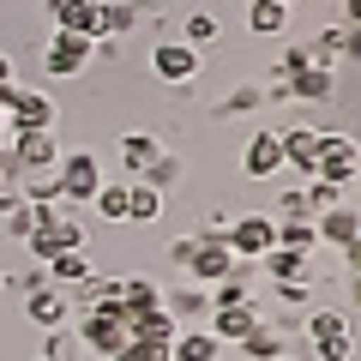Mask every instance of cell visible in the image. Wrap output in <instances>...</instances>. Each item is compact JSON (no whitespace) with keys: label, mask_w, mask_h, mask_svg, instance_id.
I'll use <instances>...</instances> for the list:
<instances>
[{"label":"cell","mask_w":361,"mask_h":361,"mask_svg":"<svg viewBox=\"0 0 361 361\" xmlns=\"http://www.w3.org/2000/svg\"><path fill=\"white\" fill-rule=\"evenodd\" d=\"M277 145H283V163L301 169V175L313 180V157H319V127H289L277 133Z\"/></svg>","instance_id":"21"},{"label":"cell","mask_w":361,"mask_h":361,"mask_svg":"<svg viewBox=\"0 0 361 361\" xmlns=\"http://www.w3.org/2000/svg\"><path fill=\"white\" fill-rule=\"evenodd\" d=\"M313 355L319 361H355V331H337V337H325V343H313Z\"/></svg>","instance_id":"39"},{"label":"cell","mask_w":361,"mask_h":361,"mask_svg":"<svg viewBox=\"0 0 361 361\" xmlns=\"http://www.w3.org/2000/svg\"><path fill=\"white\" fill-rule=\"evenodd\" d=\"M18 193H25V205H66L54 169H25V175H18Z\"/></svg>","instance_id":"26"},{"label":"cell","mask_w":361,"mask_h":361,"mask_svg":"<svg viewBox=\"0 0 361 361\" xmlns=\"http://www.w3.org/2000/svg\"><path fill=\"white\" fill-rule=\"evenodd\" d=\"M139 180H145V187H157V193H169V187H175V180H180V163H175V157L163 151V157H157V163L145 169Z\"/></svg>","instance_id":"37"},{"label":"cell","mask_w":361,"mask_h":361,"mask_svg":"<svg viewBox=\"0 0 361 361\" xmlns=\"http://www.w3.org/2000/svg\"><path fill=\"white\" fill-rule=\"evenodd\" d=\"M199 253V235H175V241H169V259H175L180 271H187V259Z\"/></svg>","instance_id":"43"},{"label":"cell","mask_w":361,"mask_h":361,"mask_svg":"<svg viewBox=\"0 0 361 361\" xmlns=\"http://www.w3.org/2000/svg\"><path fill=\"white\" fill-rule=\"evenodd\" d=\"M361 169V145L349 133H319V157H313V180H331L337 193H343L349 180Z\"/></svg>","instance_id":"1"},{"label":"cell","mask_w":361,"mask_h":361,"mask_svg":"<svg viewBox=\"0 0 361 361\" xmlns=\"http://www.w3.org/2000/svg\"><path fill=\"white\" fill-rule=\"evenodd\" d=\"M49 25L97 42L103 37V6H90V0H49Z\"/></svg>","instance_id":"10"},{"label":"cell","mask_w":361,"mask_h":361,"mask_svg":"<svg viewBox=\"0 0 361 361\" xmlns=\"http://www.w3.org/2000/svg\"><path fill=\"white\" fill-rule=\"evenodd\" d=\"M355 180H361V169H355Z\"/></svg>","instance_id":"58"},{"label":"cell","mask_w":361,"mask_h":361,"mask_svg":"<svg viewBox=\"0 0 361 361\" xmlns=\"http://www.w3.org/2000/svg\"><path fill=\"white\" fill-rule=\"evenodd\" d=\"M343 25H361V0H343Z\"/></svg>","instance_id":"49"},{"label":"cell","mask_w":361,"mask_h":361,"mask_svg":"<svg viewBox=\"0 0 361 361\" xmlns=\"http://www.w3.org/2000/svg\"><path fill=\"white\" fill-rule=\"evenodd\" d=\"M343 54H349V61H361V25H343Z\"/></svg>","instance_id":"47"},{"label":"cell","mask_w":361,"mask_h":361,"mask_svg":"<svg viewBox=\"0 0 361 361\" xmlns=\"http://www.w3.org/2000/svg\"><path fill=\"white\" fill-rule=\"evenodd\" d=\"M6 151L18 157V169H54L61 163V139L54 133H6Z\"/></svg>","instance_id":"13"},{"label":"cell","mask_w":361,"mask_h":361,"mask_svg":"<svg viewBox=\"0 0 361 361\" xmlns=\"http://www.w3.org/2000/svg\"><path fill=\"white\" fill-rule=\"evenodd\" d=\"M313 66V54H307V42H289L283 54H277V78H295V73H307Z\"/></svg>","instance_id":"40"},{"label":"cell","mask_w":361,"mask_h":361,"mask_svg":"<svg viewBox=\"0 0 361 361\" xmlns=\"http://www.w3.org/2000/svg\"><path fill=\"white\" fill-rule=\"evenodd\" d=\"M139 6H157V0H139Z\"/></svg>","instance_id":"56"},{"label":"cell","mask_w":361,"mask_h":361,"mask_svg":"<svg viewBox=\"0 0 361 361\" xmlns=\"http://www.w3.org/2000/svg\"><path fill=\"white\" fill-rule=\"evenodd\" d=\"M277 247L289 253H319V235H313V217H277Z\"/></svg>","instance_id":"27"},{"label":"cell","mask_w":361,"mask_h":361,"mask_svg":"<svg viewBox=\"0 0 361 361\" xmlns=\"http://www.w3.org/2000/svg\"><path fill=\"white\" fill-rule=\"evenodd\" d=\"M115 361H169V343H157V337H127V349H121Z\"/></svg>","instance_id":"38"},{"label":"cell","mask_w":361,"mask_h":361,"mask_svg":"<svg viewBox=\"0 0 361 361\" xmlns=\"http://www.w3.org/2000/svg\"><path fill=\"white\" fill-rule=\"evenodd\" d=\"M115 157H121V163H127V175L139 180L145 169H151L157 157H163V139H157V133H121V145H115Z\"/></svg>","instance_id":"17"},{"label":"cell","mask_w":361,"mask_h":361,"mask_svg":"<svg viewBox=\"0 0 361 361\" xmlns=\"http://www.w3.org/2000/svg\"><path fill=\"white\" fill-rule=\"evenodd\" d=\"M163 307V283L157 277H121V319H139V313H157Z\"/></svg>","instance_id":"15"},{"label":"cell","mask_w":361,"mask_h":361,"mask_svg":"<svg viewBox=\"0 0 361 361\" xmlns=\"http://www.w3.org/2000/svg\"><path fill=\"white\" fill-rule=\"evenodd\" d=\"M90 205H97V217H103V223H127V180H103Z\"/></svg>","instance_id":"30"},{"label":"cell","mask_w":361,"mask_h":361,"mask_svg":"<svg viewBox=\"0 0 361 361\" xmlns=\"http://www.w3.org/2000/svg\"><path fill=\"white\" fill-rule=\"evenodd\" d=\"M13 205H25V193H18V180H0V217H6Z\"/></svg>","instance_id":"45"},{"label":"cell","mask_w":361,"mask_h":361,"mask_svg":"<svg viewBox=\"0 0 361 361\" xmlns=\"http://www.w3.org/2000/svg\"><path fill=\"white\" fill-rule=\"evenodd\" d=\"M127 337H133V325L121 319V313H85V319H78V343H85L90 355H103V361H115L121 349H127Z\"/></svg>","instance_id":"7"},{"label":"cell","mask_w":361,"mask_h":361,"mask_svg":"<svg viewBox=\"0 0 361 361\" xmlns=\"http://www.w3.org/2000/svg\"><path fill=\"white\" fill-rule=\"evenodd\" d=\"M277 205H283V217H313V211H307V193H301V187H289Z\"/></svg>","instance_id":"44"},{"label":"cell","mask_w":361,"mask_h":361,"mask_svg":"<svg viewBox=\"0 0 361 361\" xmlns=\"http://www.w3.org/2000/svg\"><path fill=\"white\" fill-rule=\"evenodd\" d=\"M90 6H115V0H90Z\"/></svg>","instance_id":"53"},{"label":"cell","mask_w":361,"mask_h":361,"mask_svg":"<svg viewBox=\"0 0 361 361\" xmlns=\"http://www.w3.org/2000/svg\"><path fill=\"white\" fill-rule=\"evenodd\" d=\"M54 175H61V199H66V205H90L97 187H103V163H97V151H61Z\"/></svg>","instance_id":"2"},{"label":"cell","mask_w":361,"mask_h":361,"mask_svg":"<svg viewBox=\"0 0 361 361\" xmlns=\"http://www.w3.org/2000/svg\"><path fill=\"white\" fill-rule=\"evenodd\" d=\"M163 217V193H157V187H145V180H127V223H157Z\"/></svg>","instance_id":"28"},{"label":"cell","mask_w":361,"mask_h":361,"mask_svg":"<svg viewBox=\"0 0 361 361\" xmlns=\"http://www.w3.org/2000/svg\"><path fill=\"white\" fill-rule=\"evenodd\" d=\"M0 145H6V115H0Z\"/></svg>","instance_id":"52"},{"label":"cell","mask_w":361,"mask_h":361,"mask_svg":"<svg viewBox=\"0 0 361 361\" xmlns=\"http://www.w3.org/2000/svg\"><path fill=\"white\" fill-rule=\"evenodd\" d=\"M247 30L253 37H283L289 30V0H253L247 6Z\"/></svg>","instance_id":"24"},{"label":"cell","mask_w":361,"mask_h":361,"mask_svg":"<svg viewBox=\"0 0 361 361\" xmlns=\"http://www.w3.org/2000/svg\"><path fill=\"white\" fill-rule=\"evenodd\" d=\"M0 223H6V235H13V241H30V229H37V211H30V205H13Z\"/></svg>","instance_id":"42"},{"label":"cell","mask_w":361,"mask_h":361,"mask_svg":"<svg viewBox=\"0 0 361 361\" xmlns=\"http://www.w3.org/2000/svg\"><path fill=\"white\" fill-rule=\"evenodd\" d=\"M277 301H283V325H295V313L313 301V277H295V283H271Z\"/></svg>","instance_id":"33"},{"label":"cell","mask_w":361,"mask_h":361,"mask_svg":"<svg viewBox=\"0 0 361 361\" xmlns=\"http://www.w3.org/2000/svg\"><path fill=\"white\" fill-rule=\"evenodd\" d=\"M151 73L163 78V85H193L199 73H205V49H193V42H157L151 49Z\"/></svg>","instance_id":"4"},{"label":"cell","mask_w":361,"mask_h":361,"mask_svg":"<svg viewBox=\"0 0 361 361\" xmlns=\"http://www.w3.org/2000/svg\"><path fill=\"white\" fill-rule=\"evenodd\" d=\"M0 289H6V277H0Z\"/></svg>","instance_id":"57"},{"label":"cell","mask_w":361,"mask_h":361,"mask_svg":"<svg viewBox=\"0 0 361 361\" xmlns=\"http://www.w3.org/2000/svg\"><path fill=\"white\" fill-rule=\"evenodd\" d=\"M277 169H283V145H277V133H253L247 151H241V175L247 180H271Z\"/></svg>","instance_id":"14"},{"label":"cell","mask_w":361,"mask_h":361,"mask_svg":"<svg viewBox=\"0 0 361 361\" xmlns=\"http://www.w3.org/2000/svg\"><path fill=\"white\" fill-rule=\"evenodd\" d=\"M163 313L187 331V325H205L211 319V289L205 283H180V289H163Z\"/></svg>","instance_id":"9"},{"label":"cell","mask_w":361,"mask_h":361,"mask_svg":"<svg viewBox=\"0 0 361 361\" xmlns=\"http://www.w3.org/2000/svg\"><path fill=\"white\" fill-rule=\"evenodd\" d=\"M313 235H319V247H349V241L361 235V211L349 205V199H337L331 211L313 217Z\"/></svg>","instance_id":"12"},{"label":"cell","mask_w":361,"mask_h":361,"mask_svg":"<svg viewBox=\"0 0 361 361\" xmlns=\"http://www.w3.org/2000/svg\"><path fill=\"white\" fill-rule=\"evenodd\" d=\"M78 301H85V313H121V277H97L90 271L78 283Z\"/></svg>","instance_id":"23"},{"label":"cell","mask_w":361,"mask_h":361,"mask_svg":"<svg viewBox=\"0 0 361 361\" xmlns=\"http://www.w3.org/2000/svg\"><path fill=\"white\" fill-rule=\"evenodd\" d=\"M307 54H313V66H337V61H343V25L319 30V37L307 42Z\"/></svg>","instance_id":"34"},{"label":"cell","mask_w":361,"mask_h":361,"mask_svg":"<svg viewBox=\"0 0 361 361\" xmlns=\"http://www.w3.org/2000/svg\"><path fill=\"white\" fill-rule=\"evenodd\" d=\"M0 85H13V54L0 49Z\"/></svg>","instance_id":"50"},{"label":"cell","mask_w":361,"mask_h":361,"mask_svg":"<svg viewBox=\"0 0 361 361\" xmlns=\"http://www.w3.org/2000/svg\"><path fill=\"white\" fill-rule=\"evenodd\" d=\"M30 253H37V265L42 259H54V253H78V247H85V223L73 217V211H61V217L54 223H42V229H30Z\"/></svg>","instance_id":"8"},{"label":"cell","mask_w":361,"mask_h":361,"mask_svg":"<svg viewBox=\"0 0 361 361\" xmlns=\"http://www.w3.org/2000/svg\"><path fill=\"white\" fill-rule=\"evenodd\" d=\"M90 61H97V42H90V37H73V30H49V49H42V66H49L54 78H78Z\"/></svg>","instance_id":"6"},{"label":"cell","mask_w":361,"mask_h":361,"mask_svg":"<svg viewBox=\"0 0 361 361\" xmlns=\"http://www.w3.org/2000/svg\"><path fill=\"white\" fill-rule=\"evenodd\" d=\"M301 193H307V211H313V217H319V211H331L337 199H343V193H337V187H331V180H307Z\"/></svg>","instance_id":"41"},{"label":"cell","mask_w":361,"mask_h":361,"mask_svg":"<svg viewBox=\"0 0 361 361\" xmlns=\"http://www.w3.org/2000/svg\"><path fill=\"white\" fill-rule=\"evenodd\" d=\"M49 265V283H85L90 277V253L78 247V253H54V259H42Z\"/></svg>","instance_id":"29"},{"label":"cell","mask_w":361,"mask_h":361,"mask_svg":"<svg viewBox=\"0 0 361 361\" xmlns=\"http://www.w3.org/2000/svg\"><path fill=\"white\" fill-rule=\"evenodd\" d=\"M277 361H301V355H277Z\"/></svg>","instance_id":"54"},{"label":"cell","mask_w":361,"mask_h":361,"mask_svg":"<svg viewBox=\"0 0 361 361\" xmlns=\"http://www.w3.org/2000/svg\"><path fill=\"white\" fill-rule=\"evenodd\" d=\"M42 355H61V361H73V355H66V337H61V331H49V337H42Z\"/></svg>","instance_id":"48"},{"label":"cell","mask_w":361,"mask_h":361,"mask_svg":"<svg viewBox=\"0 0 361 361\" xmlns=\"http://www.w3.org/2000/svg\"><path fill=\"white\" fill-rule=\"evenodd\" d=\"M61 121V103H54L49 90H13V109H6V133H54Z\"/></svg>","instance_id":"3"},{"label":"cell","mask_w":361,"mask_h":361,"mask_svg":"<svg viewBox=\"0 0 361 361\" xmlns=\"http://www.w3.org/2000/svg\"><path fill=\"white\" fill-rule=\"evenodd\" d=\"M241 355H247V361H277V355H289V325H265V319H259L253 331L241 337Z\"/></svg>","instance_id":"18"},{"label":"cell","mask_w":361,"mask_h":361,"mask_svg":"<svg viewBox=\"0 0 361 361\" xmlns=\"http://www.w3.org/2000/svg\"><path fill=\"white\" fill-rule=\"evenodd\" d=\"M289 97H301V103H331L337 97V66H307V73L289 78Z\"/></svg>","instance_id":"22"},{"label":"cell","mask_w":361,"mask_h":361,"mask_svg":"<svg viewBox=\"0 0 361 361\" xmlns=\"http://www.w3.org/2000/svg\"><path fill=\"white\" fill-rule=\"evenodd\" d=\"M217 18L211 13H187V25H180V42H193V49H205V42H217Z\"/></svg>","instance_id":"36"},{"label":"cell","mask_w":361,"mask_h":361,"mask_svg":"<svg viewBox=\"0 0 361 361\" xmlns=\"http://www.w3.org/2000/svg\"><path fill=\"white\" fill-rule=\"evenodd\" d=\"M145 6L139 0H115V6H103V37H127V30H139Z\"/></svg>","instance_id":"31"},{"label":"cell","mask_w":361,"mask_h":361,"mask_svg":"<svg viewBox=\"0 0 361 361\" xmlns=\"http://www.w3.org/2000/svg\"><path fill=\"white\" fill-rule=\"evenodd\" d=\"M229 253L235 259H265L271 247H277V217H265V211H247V217H235L229 223Z\"/></svg>","instance_id":"5"},{"label":"cell","mask_w":361,"mask_h":361,"mask_svg":"<svg viewBox=\"0 0 361 361\" xmlns=\"http://www.w3.org/2000/svg\"><path fill=\"white\" fill-rule=\"evenodd\" d=\"M337 331H349L343 307H313L307 313V343H325V337H337Z\"/></svg>","instance_id":"32"},{"label":"cell","mask_w":361,"mask_h":361,"mask_svg":"<svg viewBox=\"0 0 361 361\" xmlns=\"http://www.w3.org/2000/svg\"><path fill=\"white\" fill-rule=\"evenodd\" d=\"M253 325H259V313H253V307H211V319H205V331L217 337L223 349H235V343H241L247 331H253Z\"/></svg>","instance_id":"16"},{"label":"cell","mask_w":361,"mask_h":361,"mask_svg":"<svg viewBox=\"0 0 361 361\" xmlns=\"http://www.w3.org/2000/svg\"><path fill=\"white\" fill-rule=\"evenodd\" d=\"M169 361H223V343L205 325H187V331H175V343H169Z\"/></svg>","instance_id":"19"},{"label":"cell","mask_w":361,"mask_h":361,"mask_svg":"<svg viewBox=\"0 0 361 361\" xmlns=\"http://www.w3.org/2000/svg\"><path fill=\"white\" fill-rule=\"evenodd\" d=\"M25 319L30 325H42V331H61V325H66V295H61V289H30V295H25Z\"/></svg>","instance_id":"20"},{"label":"cell","mask_w":361,"mask_h":361,"mask_svg":"<svg viewBox=\"0 0 361 361\" xmlns=\"http://www.w3.org/2000/svg\"><path fill=\"white\" fill-rule=\"evenodd\" d=\"M37 361H61V355H37Z\"/></svg>","instance_id":"55"},{"label":"cell","mask_w":361,"mask_h":361,"mask_svg":"<svg viewBox=\"0 0 361 361\" xmlns=\"http://www.w3.org/2000/svg\"><path fill=\"white\" fill-rule=\"evenodd\" d=\"M349 307H361V277H349Z\"/></svg>","instance_id":"51"},{"label":"cell","mask_w":361,"mask_h":361,"mask_svg":"<svg viewBox=\"0 0 361 361\" xmlns=\"http://www.w3.org/2000/svg\"><path fill=\"white\" fill-rule=\"evenodd\" d=\"M259 103H265V90H259V85H235L229 97L217 103V115H253Z\"/></svg>","instance_id":"35"},{"label":"cell","mask_w":361,"mask_h":361,"mask_svg":"<svg viewBox=\"0 0 361 361\" xmlns=\"http://www.w3.org/2000/svg\"><path fill=\"white\" fill-rule=\"evenodd\" d=\"M235 271V253H229V241H205V235H199V253L187 259V283H223V277H229Z\"/></svg>","instance_id":"11"},{"label":"cell","mask_w":361,"mask_h":361,"mask_svg":"<svg viewBox=\"0 0 361 361\" xmlns=\"http://www.w3.org/2000/svg\"><path fill=\"white\" fill-rule=\"evenodd\" d=\"M259 271H265L271 283H295V277H307V271H313V259L307 253H289V247H271V253L259 259Z\"/></svg>","instance_id":"25"},{"label":"cell","mask_w":361,"mask_h":361,"mask_svg":"<svg viewBox=\"0 0 361 361\" xmlns=\"http://www.w3.org/2000/svg\"><path fill=\"white\" fill-rule=\"evenodd\" d=\"M337 253H343V265H349V277H361V235L349 247H337Z\"/></svg>","instance_id":"46"}]
</instances>
